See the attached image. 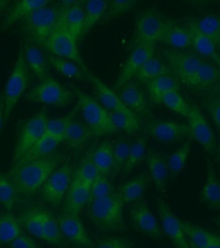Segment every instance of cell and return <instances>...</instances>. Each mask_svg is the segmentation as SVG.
Masks as SVG:
<instances>
[{"label":"cell","instance_id":"obj_14","mask_svg":"<svg viewBox=\"0 0 220 248\" xmlns=\"http://www.w3.org/2000/svg\"><path fill=\"white\" fill-rule=\"evenodd\" d=\"M187 120L191 138L197 140L199 144H201L208 154H215L217 143L214 131L198 107L194 105L190 106V114H188Z\"/></svg>","mask_w":220,"mask_h":248},{"label":"cell","instance_id":"obj_15","mask_svg":"<svg viewBox=\"0 0 220 248\" xmlns=\"http://www.w3.org/2000/svg\"><path fill=\"white\" fill-rule=\"evenodd\" d=\"M162 233H164L172 242L175 248H191L184 232L182 221L170 210L169 203L159 199L157 202Z\"/></svg>","mask_w":220,"mask_h":248},{"label":"cell","instance_id":"obj_59","mask_svg":"<svg viewBox=\"0 0 220 248\" xmlns=\"http://www.w3.org/2000/svg\"><path fill=\"white\" fill-rule=\"evenodd\" d=\"M191 248H196V247H194V246H191Z\"/></svg>","mask_w":220,"mask_h":248},{"label":"cell","instance_id":"obj_46","mask_svg":"<svg viewBox=\"0 0 220 248\" xmlns=\"http://www.w3.org/2000/svg\"><path fill=\"white\" fill-rule=\"evenodd\" d=\"M100 175L98 168L91 158V155H89L81 162L78 170L73 174V177H76L82 183L91 186Z\"/></svg>","mask_w":220,"mask_h":248},{"label":"cell","instance_id":"obj_42","mask_svg":"<svg viewBox=\"0 0 220 248\" xmlns=\"http://www.w3.org/2000/svg\"><path fill=\"white\" fill-rule=\"evenodd\" d=\"M147 152L148 151H147V140L145 137H139L133 140L129 158L122 171L127 174L133 172L146 159Z\"/></svg>","mask_w":220,"mask_h":248},{"label":"cell","instance_id":"obj_36","mask_svg":"<svg viewBox=\"0 0 220 248\" xmlns=\"http://www.w3.org/2000/svg\"><path fill=\"white\" fill-rule=\"evenodd\" d=\"M91 158L101 175L108 176L111 172H113L114 159L111 142L107 140L101 142L91 154Z\"/></svg>","mask_w":220,"mask_h":248},{"label":"cell","instance_id":"obj_18","mask_svg":"<svg viewBox=\"0 0 220 248\" xmlns=\"http://www.w3.org/2000/svg\"><path fill=\"white\" fill-rule=\"evenodd\" d=\"M59 228L65 240L81 248H95L96 245L86 232L80 217L62 213L58 218Z\"/></svg>","mask_w":220,"mask_h":248},{"label":"cell","instance_id":"obj_27","mask_svg":"<svg viewBox=\"0 0 220 248\" xmlns=\"http://www.w3.org/2000/svg\"><path fill=\"white\" fill-rule=\"evenodd\" d=\"M23 51L27 65L29 69L33 72L34 76L40 80L48 78V59L40 50V48L29 42L25 43L23 41Z\"/></svg>","mask_w":220,"mask_h":248},{"label":"cell","instance_id":"obj_25","mask_svg":"<svg viewBox=\"0 0 220 248\" xmlns=\"http://www.w3.org/2000/svg\"><path fill=\"white\" fill-rule=\"evenodd\" d=\"M50 3L49 0H18V1H14L1 24L2 30L8 29L17 20H23L35 10Z\"/></svg>","mask_w":220,"mask_h":248},{"label":"cell","instance_id":"obj_35","mask_svg":"<svg viewBox=\"0 0 220 248\" xmlns=\"http://www.w3.org/2000/svg\"><path fill=\"white\" fill-rule=\"evenodd\" d=\"M171 91H179V86L171 75H164L156 78L148 84L150 99L155 104H161L163 97Z\"/></svg>","mask_w":220,"mask_h":248},{"label":"cell","instance_id":"obj_55","mask_svg":"<svg viewBox=\"0 0 220 248\" xmlns=\"http://www.w3.org/2000/svg\"><path fill=\"white\" fill-rule=\"evenodd\" d=\"M5 111H4V99L2 94L0 95V134L2 132V129L5 125Z\"/></svg>","mask_w":220,"mask_h":248},{"label":"cell","instance_id":"obj_21","mask_svg":"<svg viewBox=\"0 0 220 248\" xmlns=\"http://www.w3.org/2000/svg\"><path fill=\"white\" fill-rule=\"evenodd\" d=\"M146 163L155 187L159 192H165L169 178V169L167 166L166 158L154 150H149L147 152Z\"/></svg>","mask_w":220,"mask_h":248},{"label":"cell","instance_id":"obj_20","mask_svg":"<svg viewBox=\"0 0 220 248\" xmlns=\"http://www.w3.org/2000/svg\"><path fill=\"white\" fill-rule=\"evenodd\" d=\"M91 201V186L82 183L76 177L72 178L69 189L66 195L64 213L79 216L82 210Z\"/></svg>","mask_w":220,"mask_h":248},{"label":"cell","instance_id":"obj_57","mask_svg":"<svg viewBox=\"0 0 220 248\" xmlns=\"http://www.w3.org/2000/svg\"><path fill=\"white\" fill-rule=\"evenodd\" d=\"M214 223L219 227L220 228V218H216V219H214Z\"/></svg>","mask_w":220,"mask_h":248},{"label":"cell","instance_id":"obj_34","mask_svg":"<svg viewBox=\"0 0 220 248\" xmlns=\"http://www.w3.org/2000/svg\"><path fill=\"white\" fill-rule=\"evenodd\" d=\"M109 1L106 0H87L84 1L85 23H84L83 35L87 34L105 16Z\"/></svg>","mask_w":220,"mask_h":248},{"label":"cell","instance_id":"obj_41","mask_svg":"<svg viewBox=\"0 0 220 248\" xmlns=\"http://www.w3.org/2000/svg\"><path fill=\"white\" fill-rule=\"evenodd\" d=\"M191 149L192 141L187 140L166 158L167 166H169V174H171V176H176L177 174H180L184 170L188 156H190Z\"/></svg>","mask_w":220,"mask_h":248},{"label":"cell","instance_id":"obj_9","mask_svg":"<svg viewBox=\"0 0 220 248\" xmlns=\"http://www.w3.org/2000/svg\"><path fill=\"white\" fill-rule=\"evenodd\" d=\"M77 41L78 40L61 25V23L58 22V25L53 31V33L44 43L43 48L51 54V56L68 59L76 62L84 70L90 74L81 56Z\"/></svg>","mask_w":220,"mask_h":248},{"label":"cell","instance_id":"obj_45","mask_svg":"<svg viewBox=\"0 0 220 248\" xmlns=\"http://www.w3.org/2000/svg\"><path fill=\"white\" fill-rule=\"evenodd\" d=\"M132 141L125 138L118 139L112 143V153L114 159V169L113 173L117 174L119 171H122L124 165L128 161L130 151H131Z\"/></svg>","mask_w":220,"mask_h":248},{"label":"cell","instance_id":"obj_43","mask_svg":"<svg viewBox=\"0 0 220 248\" xmlns=\"http://www.w3.org/2000/svg\"><path fill=\"white\" fill-rule=\"evenodd\" d=\"M113 125L118 130H121L128 134L137 133L140 129V121L138 116L131 113L109 112Z\"/></svg>","mask_w":220,"mask_h":248},{"label":"cell","instance_id":"obj_7","mask_svg":"<svg viewBox=\"0 0 220 248\" xmlns=\"http://www.w3.org/2000/svg\"><path fill=\"white\" fill-rule=\"evenodd\" d=\"M30 85V69L25 60L23 51V41L17 52V57L12 72L5 82L2 96L4 99V111L5 121L7 122L9 116L17 106V102L26 93Z\"/></svg>","mask_w":220,"mask_h":248},{"label":"cell","instance_id":"obj_54","mask_svg":"<svg viewBox=\"0 0 220 248\" xmlns=\"http://www.w3.org/2000/svg\"><path fill=\"white\" fill-rule=\"evenodd\" d=\"M14 1H8V0H0V23L2 24L3 19L8 13L10 6L13 5Z\"/></svg>","mask_w":220,"mask_h":248},{"label":"cell","instance_id":"obj_26","mask_svg":"<svg viewBox=\"0 0 220 248\" xmlns=\"http://www.w3.org/2000/svg\"><path fill=\"white\" fill-rule=\"evenodd\" d=\"M150 182L149 176L147 173H141L127 181H124L118 191L122 202L125 203H134L140 200L147 190Z\"/></svg>","mask_w":220,"mask_h":248},{"label":"cell","instance_id":"obj_44","mask_svg":"<svg viewBox=\"0 0 220 248\" xmlns=\"http://www.w3.org/2000/svg\"><path fill=\"white\" fill-rule=\"evenodd\" d=\"M219 77V70L210 62L203 61L192 81L193 87L208 88L213 86Z\"/></svg>","mask_w":220,"mask_h":248},{"label":"cell","instance_id":"obj_11","mask_svg":"<svg viewBox=\"0 0 220 248\" xmlns=\"http://www.w3.org/2000/svg\"><path fill=\"white\" fill-rule=\"evenodd\" d=\"M73 178L71 167L66 163L54 170L40 190L41 198L52 206H58L69 189Z\"/></svg>","mask_w":220,"mask_h":248},{"label":"cell","instance_id":"obj_56","mask_svg":"<svg viewBox=\"0 0 220 248\" xmlns=\"http://www.w3.org/2000/svg\"><path fill=\"white\" fill-rule=\"evenodd\" d=\"M206 248H220V237L215 241H213L210 245H208Z\"/></svg>","mask_w":220,"mask_h":248},{"label":"cell","instance_id":"obj_37","mask_svg":"<svg viewBox=\"0 0 220 248\" xmlns=\"http://www.w3.org/2000/svg\"><path fill=\"white\" fill-rule=\"evenodd\" d=\"M164 75H171L170 69L166 65L165 62L156 56H153L143 65L135 78L140 82L148 85L154 78Z\"/></svg>","mask_w":220,"mask_h":248},{"label":"cell","instance_id":"obj_29","mask_svg":"<svg viewBox=\"0 0 220 248\" xmlns=\"http://www.w3.org/2000/svg\"><path fill=\"white\" fill-rule=\"evenodd\" d=\"M187 27L191 33V47L194 48L195 52H197L198 55L213 60L220 66V56L212 41L198 30L194 22H191Z\"/></svg>","mask_w":220,"mask_h":248},{"label":"cell","instance_id":"obj_28","mask_svg":"<svg viewBox=\"0 0 220 248\" xmlns=\"http://www.w3.org/2000/svg\"><path fill=\"white\" fill-rule=\"evenodd\" d=\"M24 229L22 220L14 216L12 212L0 213V246L12 243L24 234Z\"/></svg>","mask_w":220,"mask_h":248},{"label":"cell","instance_id":"obj_52","mask_svg":"<svg viewBox=\"0 0 220 248\" xmlns=\"http://www.w3.org/2000/svg\"><path fill=\"white\" fill-rule=\"evenodd\" d=\"M207 108L216 128L220 132V96L209 100Z\"/></svg>","mask_w":220,"mask_h":248},{"label":"cell","instance_id":"obj_4","mask_svg":"<svg viewBox=\"0 0 220 248\" xmlns=\"http://www.w3.org/2000/svg\"><path fill=\"white\" fill-rule=\"evenodd\" d=\"M59 18L60 7L58 4H48L26 16L22 23L28 42L43 47L57 27Z\"/></svg>","mask_w":220,"mask_h":248},{"label":"cell","instance_id":"obj_47","mask_svg":"<svg viewBox=\"0 0 220 248\" xmlns=\"http://www.w3.org/2000/svg\"><path fill=\"white\" fill-rule=\"evenodd\" d=\"M73 116H75V113H69V114L65 116L48 119L46 134L55 139L59 142H64L67 128Z\"/></svg>","mask_w":220,"mask_h":248},{"label":"cell","instance_id":"obj_30","mask_svg":"<svg viewBox=\"0 0 220 248\" xmlns=\"http://www.w3.org/2000/svg\"><path fill=\"white\" fill-rule=\"evenodd\" d=\"M59 143L60 142L55 139L48 136V134H45L15 164H25L47 158L54 154Z\"/></svg>","mask_w":220,"mask_h":248},{"label":"cell","instance_id":"obj_3","mask_svg":"<svg viewBox=\"0 0 220 248\" xmlns=\"http://www.w3.org/2000/svg\"><path fill=\"white\" fill-rule=\"evenodd\" d=\"M20 220L24 228L35 238L54 246H64L66 244L58 220L50 211L33 206L23 213Z\"/></svg>","mask_w":220,"mask_h":248},{"label":"cell","instance_id":"obj_40","mask_svg":"<svg viewBox=\"0 0 220 248\" xmlns=\"http://www.w3.org/2000/svg\"><path fill=\"white\" fill-rule=\"evenodd\" d=\"M200 32L210 39L214 45L220 46V16L206 15L194 20Z\"/></svg>","mask_w":220,"mask_h":248},{"label":"cell","instance_id":"obj_2","mask_svg":"<svg viewBox=\"0 0 220 248\" xmlns=\"http://www.w3.org/2000/svg\"><path fill=\"white\" fill-rule=\"evenodd\" d=\"M121 198L114 192L105 198L90 201L88 216L96 228L104 232H122L125 230Z\"/></svg>","mask_w":220,"mask_h":248},{"label":"cell","instance_id":"obj_5","mask_svg":"<svg viewBox=\"0 0 220 248\" xmlns=\"http://www.w3.org/2000/svg\"><path fill=\"white\" fill-rule=\"evenodd\" d=\"M76 95L81 115L92 134L102 137L118 131L117 127L113 125L109 112L100 104L97 99L91 97L80 89H76Z\"/></svg>","mask_w":220,"mask_h":248},{"label":"cell","instance_id":"obj_12","mask_svg":"<svg viewBox=\"0 0 220 248\" xmlns=\"http://www.w3.org/2000/svg\"><path fill=\"white\" fill-rule=\"evenodd\" d=\"M162 53L170 71L186 84L192 85L197 71L203 63L202 58L195 53L175 49H164Z\"/></svg>","mask_w":220,"mask_h":248},{"label":"cell","instance_id":"obj_16","mask_svg":"<svg viewBox=\"0 0 220 248\" xmlns=\"http://www.w3.org/2000/svg\"><path fill=\"white\" fill-rule=\"evenodd\" d=\"M155 45H135L132 49L127 60L119 72L118 78L115 81L114 88L119 90L123 85L135 78L139 70L150 58L154 56Z\"/></svg>","mask_w":220,"mask_h":248},{"label":"cell","instance_id":"obj_51","mask_svg":"<svg viewBox=\"0 0 220 248\" xmlns=\"http://www.w3.org/2000/svg\"><path fill=\"white\" fill-rule=\"evenodd\" d=\"M134 242L129 238L111 236L102 238L95 248H134Z\"/></svg>","mask_w":220,"mask_h":248},{"label":"cell","instance_id":"obj_38","mask_svg":"<svg viewBox=\"0 0 220 248\" xmlns=\"http://www.w3.org/2000/svg\"><path fill=\"white\" fill-rule=\"evenodd\" d=\"M91 136L92 132L86 123L76 119L73 116L67 128L65 141L71 148H79L83 143H85Z\"/></svg>","mask_w":220,"mask_h":248},{"label":"cell","instance_id":"obj_23","mask_svg":"<svg viewBox=\"0 0 220 248\" xmlns=\"http://www.w3.org/2000/svg\"><path fill=\"white\" fill-rule=\"evenodd\" d=\"M89 81L92 82L94 91L96 93L97 100L108 112H123V113L132 112L131 110H129L127 107H125V105L120 100L118 94H117V93H115L113 90H111L110 88H108L106 85H104L99 78L90 75Z\"/></svg>","mask_w":220,"mask_h":248},{"label":"cell","instance_id":"obj_31","mask_svg":"<svg viewBox=\"0 0 220 248\" xmlns=\"http://www.w3.org/2000/svg\"><path fill=\"white\" fill-rule=\"evenodd\" d=\"M47 59L48 63L61 76L70 78L72 80H89V77L91 74L86 72L79 64H77L76 62L51 55L47 56Z\"/></svg>","mask_w":220,"mask_h":248},{"label":"cell","instance_id":"obj_19","mask_svg":"<svg viewBox=\"0 0 220 248\" xmlns=\"http://www.w3.org/2000/svg\"><path fill=\"white\" fill-rule=\"evenodd\" d=\"M60 18L59 22L68 32L79 40L83 36L84 23H85V12H84V1L68 0L60 1Z\"/></svg>","mask_w":220,"mask_h":248},{"label":"cell","instance_id":"obj_24","mask_svg":"<svg viewBox=\"0 0 220 248\" xmlns=\"http://www.w3.org/2000/svg\"><path fill=\"white\" fill-rule=\"evenodd\" d=\"M200 200L210 210H220V178L211 162L207 164L206 180L201 190Z\"/></svg>","mask_w":220,"mask_h":248},{"label":"cell","instance_id":"obj_49","mask_svg":"<svg viewBox=\"0 0 220 248\" xmlns=\"http://www.w3.org/2000/svg\"><path fill=\"white\" fill-rule=\"evenodd\" d=\"M139 1L137 0H112V1H109L105 16L103 19L109 20L113 17L128 14L132 9L137 7Z\"/></svg>","mask_w":220,"mask_h":248},{"label":"cell","instance_id":"obj_10","mask_svg":"<svg viewBox=\"0 0 220 248\" xmlns=\"http://www.w3.org/2000/svg\"><path fill=\"white\" fill-rule=\"evenodd\" d=\"M48 119L46 111L43 110L37 112L24 124L14 151L13 164L17 163L37 141L45 136Z\"/></svg>","mask_w":220,"mask_h":248},{"label":"cell","instance_id":"obj_39","mask_svg":"<svg viewBox=\"0 0 220 248\" xmlns=\"http://www.w3.org/2000/svg\"><path fill=\"white\" fill-rule=\"evenodd\" d=\"M18 192L7 173L0 171V204L5 211L13 212L17 203Z\"/></svg>","mask_w":220,"mask_h":248},{"label":"cell","instance_id":"obj_13","mask_svg":"<svg viewBox=\"0 0 220 248\" xmlns=\"http://www.w3.org/2000/svg\"><path fill=\"white\" fill-rule=\"evenodd\" d=\"M146 130L150 137L163 144H172L191 138L186 124L176 121L153 120L147 123Z\"/></svg>","mask_w":220,"mask_h":248},{"label":"cell","instance_id":"obj_32","mask_svg":"<svg viewBox=\"0 0 220 248\" xmlns=\"http://www.w3.org/2000/svg\"><path fill=\"white\" fill-rule=\"evenodd\" d=\"M182 224L186 239H188L191 246L196 248H206L220 237V235L215 232L209 231L188 222L182 221Z\"/></svg>","mask_w":220,"mask_h":248},{"label":"cell","instance_id":"obj_48","mask_svg":"<svg viewBox=\"0 0 220 248\" xmlns=\"http://www.w3.org/2000/svg\"><path fill=\"white\" fill-rule=\"evenodd\" d=\"M161 104L186 118H187L190 114V106L186 104V100L179 91H171L169 94H166L161 101Z\"/></svg>","mask_w":220,"mask_h":248},{"label":"cell","instance_id":"obj_6","mask_svg":"<svg viewBox=\"0 0 220 248\" xmlns=\"http://www.w3.org/2000/svg\"><path fill=\"white\" fill-rule=\"evenodd\" d=\"M170 23V20L166 19L155 7H147L141 10L135 17L134 46L155 45L157 42H161Z\"/></svg>","mask_w":220,"mask_h":248},{"label":"cell","instance_id":"obj_50","mask_svg":"<svg viewBox=\"0 0 220 248\" xmlns=\"http://www.w3.org/2000/svg\"><path fill=\"white\" fill-rule=\"evenodd\" d=\"M114 192L113 184L108 176L100 175L91 185V201L105 198V196H108Z\"/></svg>","mask_w":220,"mask_h":248},{"label":"cell","instance_id":"obj_8","mask_svg":"<svg viewBox=\"0 0 220 248\" xmlns=\"http://www.w3.org/2000/svg\"><path fill=\"white\" fill-rule=\"evenodd\" d=\"M25 98L32 103L64 108L72 102L73 94L60 81L49 76L31 89Z\"/></svg>","mask_w":220,"mask_h":248},{"label":"cell","instance_id":"obj_33","mask_svg":"<svg viewBox=\"0 0 220 248\" xmlns=\"http://www.w3.org/2000/svg\"><path fill=\"white\" fill-rule=\"evenodd\" d=\"M161 42H164L171 49L185 50L191 47V33L188 27L175 25L172 22L166 29Z\"/></svg>","mask_w":220,"mask_h":248},{"label":"cell","instance_id":"obj_1","mask_svg":"<svg viewBox=\"0 0 220 248\" xmlns=\"http://www.w3.org/2000/svg\"><path fill=\"white\" fill-rule=\"evenodd\" d=\"M64 156L54 153L51 156L25 164H13L7 175L15 184L18 194L32 196L41 190L50 175L56 170Z\"/></svg>","mask_w":220,"mask_h":248},{"label":"cell","instance_id":"obj_53","mask_svg":"<svg viewBox=\"0 0 220 248\" xmlns=\"http://www.w3.org/2000/svg\"><path fill=\"white\" fill-rule=\"evenodd\" d=\"M8 248H40V245L31 236L23 234L9 243Z\"/></svg>","mask_w":220,"mask_h":248},{"label":"cell","instance_id":"obj_17","mask_svg":"<svg viewBox=\"0 0 220 248\" xmlns=\"http://www.w3.org/2000/svg\"><path fill=\"white\" fill-rule=\"evenodd\" d=\"M130 219L134 228L140 233L152 238H160L162 236L159 223L146 201L134 202L130 211Z\"/></svg>","mask_w":220,"mask_h":248},{"label":"cell","instance_id":"obj_22","mask_svg":"<svg viewBox=\"0 0 220 248\" xmlns=\"http://www.w3.org/2000/svg\"><path fill=\"white\" fill-rule=\"evenodd\" d=\"M118 96L129 110L134 114L144 116L148 113V103L143 91L132 80L118 90Z\"/></svg>","mask_w":220,"mask_h":248},{"label":"cell","instance_id":"obj_58","mask_svg":"<svg viewBox=\"0 0 220 248\" xmlns=\"http://www.w3.org/2000/svg\"><path fill=\"white\" fill-rule=\"evenodd\" d=\"M216 153H217V157H218V159H219V161H220V146L217 148Z\"/></svg>","mask_w":220,"mask_h":248}]
</instances>
